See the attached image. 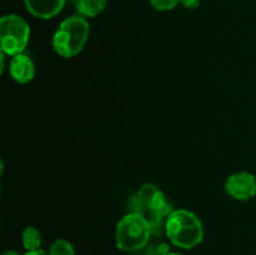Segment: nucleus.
<instances>
[{
    "instance_id": "nucleus-1",
    "label": "nucleus",
    "mask_w": 256,
    "mask_h": 255,
    "mask_svg": "<svg viewBox=\"0 0 256 255\" xmlns=\"http://www.w3.org/2000/svg\"><path fill=\"white\" fill-rule=\"evenodd\" d=\"M172 212V205L164 192L150 182L142 185L129 200V212L142 215L150 225L152 235L165 232V224Z\"/></svg>"
},
{
    "instance_id": "nucleus-2",
    "label": "nucleus",
    "mask_w": 256,
    "mask_h": 255,
    "mask_svg": "<svg viewBox=\"0 0 256 255\" xmlns=\"http://www.w3.org/2000/svg\"><path fill=\"white\" fill-rule=\"evenodd\" d=\"M165 234L172 245L182 249H192L204 239L202 222L194 212L174 209L165 224Z\"/></svg>"
},
{
    "instance_id": "nucleus-3",
    "label": "nucleus",
    "mask_w": 256,
    "mask_h": 255,
    "mask_svg": "<svg viewBox=\"0 0 256 255\" xmlns=\"http://www.w3.org/2000/svg\"><path fill=\"white\" fill-rule=\"evenodd\" d=\"M90 34L86 18L79 14L72 15L60 22L52 35V48L62 58H74L84 49Z\"/></svg>"
},
{
    "instance_id": "nucleus-4",
    "label": "nucleus",
    "mask_w": 256,
    "mask_h": 255,
    "mask_svg": "<svg viewBox=\"0 0 256 255\" xmlns=\"http://www.w3.org/2000/svg\"><path fill=\"white\" fill-rule=\"evenodd\" d=\"M152 235V229L146 220L142 215L129 212L118 222L115 242L118 249L122 252H140L146 246Z\"/></svg>"
},
{
    "instance_id": "nucleus-5",
    "label": "nucleus",
    "mask_w": 256,
    "mask_h": 255,
    "mask_svg": "<svg viewBox=\"0 0 256 255\" xmlns=\"http://www.w3.org/2000/svg\"><path fill=\"white\" fill-rule=\"evenodd\" d=\"M30 40V26L16 14L4 15L0 20V46L8 56L22 54Z\"/></svg>"
},
{
    "instance_id": "nucleus-6",
    "label": "nucleus",
    "mask_w": 256,
    "mask_h": 255,
    "mask_svg": "<svg viewBox=\"0 0 256 255\" xmlns=\"http://www.w3.org/2000/svg\"><path fill=\"white\" fill-rule=\"evenodd\" d=\"M225 192L234 200L246 202L256 196V176L249 172H238L225 182Z\"/></svg>"
},
{
    "instance_id": "nucleus-7",
    "label": "nucleus",
    "mask_w": 256,
    "mask_h": 255,
    "mask_svg": "<svg viewBox=\"0 0 256 255\" xmlns=\"http://www.w3.org/2000/svg\"><path fill=\"white\" fill-rule=\"evenodd\" d=\"M9 74L19 84H28L35 76L34 62L24 52L12 56L9 62Z\"/></svg>"
},
{
    "instance_id": "nucleus-8",
    "label": "nucleus",
    "mask_w": 256,
    "mask_h": 255,
    "mask_svg": "<svg viewBox=\"0 0 256 255\" xmlns=\"http://www.w3.org/2000/svg\"><path fill=\"white\" fill-rule=\"evenodd\" d=\"M66 0H24L25 8L32 16L48 20L56 16L65 6Z\"/></svg>"
},
{
    "instance_id": "nucleus-9",
    "label": "nucleus",
    "mask_w": 256,
    "mask_h": 255,
    "mask_svg": "<svg viewBox=\"0 0 256 255\" xmlns=\"http://www.w3.org/2000/svg\"><path fill=\"white\" fill-rule=\"evenodd\" d=\"M106 5L108 0H76V12L84 18H95L104 12Z\"/></svg>"
},
{
    "instance_id": "nucleus-10",
    "label": "nucleus",
    "mask_w": 256,
    "mask_h": 255,
    "mask_svg": "<svg viewBox=\"0 0 256 255\" xmlns=\"http://www.w3.org/2000/svg\"><path fill=\"white\" fill-rule=\"evenodd\" d=\"M42 234L38 229L32 226L25 228L24 232L22 234V246L26 252L30 250H38L40 249V245H42Z\"/></svg>"
},
{
    "instance_id": "nucleus-11",
    "label": "nucleus",
    "mask_w": 256,
    "mask_h": 255,
    "mask_svg": "<svg viewBox=\"0 0 256 255\" xmlns=\"http://www.w3.org/2000/svg\"><path fill=\"white\" fill-rule=\"evenodd\" d=\"M49 255H75V249L70 242L65 239H58L50 245Z\"/></svg>"
},
{
    "instance_id": "nucleus-12",
    "label": "nucleus",
    "mask_w": 256,
    "mask_h": 255,
    "mask_svg": "<svg viewBox=\"0 0 256 255\" xmlns=\"http://www.w3.org/2000/svg\"><path fill=\"white\" fill-rule=\"evenodd\" d=\"M180 0H150V5L154 8L158 12H168V10H172Z\"/></svg>"
},
{
    "instance_id": "nucleus-13",
    "label": "nucleus",
    "mask_w": 256,
    "mask_h": 255,
    "mask_svg": "<svg viewBox=\"0 0 256 255\" xmlns=\"http://www.w3.org/2000/svg\"><path fill=\"white\" fill-rule=\"evenodd\" d=\"M200 2H202V0H180V4H182V6L192 10L196 9V8L200 5Z\"/></svg>"
},
{
    "instance_id": "nucleus-14",
    "label": "nucleus",
    "mask_w": 256,
    "mask_h": 255,
    "mask_svg": "<svg viewBox=\"0 0 256 255\" xmlns=\"http://www.w3.org/2000/svg\"><path fill=\"white\" fill-rule=\"evenodd\" d=\"M24 255H49V254L45 252L42 249H38V250H30V252H26Z\"/></svg>"
},
{
    "instance_id": "nucleus-15",
    "label": "nucleus",
    "mask_w": 256,
    "mask_h": 255,
    "mask_svg": "<svg viewBox=\"0 0 256 255\" xmlns=\"http://www.w3.org/2000/svg\"><path fill=\"white\" fill-rule=\"evenodd\" d=\"M2 255H20L19 252H16V250H12V249H10V250H6V252H2Z\"/></svg>"
},
{
    "instance_id": "nucleus-16",
    "label": "nucleus",
    "mask_w": 256,
    "mask_h": 255,
    "mask_svg": "<svg viewBox=\"0 0 256 255\" xmlns=\"http://www.w3.org/2000/svg\"><path fill=\"white\" fill-rule=\"evenodd\" d=\"M164 255H182V254H180V252H166V254H164Z\"/></svg>"
}]
</instances>
